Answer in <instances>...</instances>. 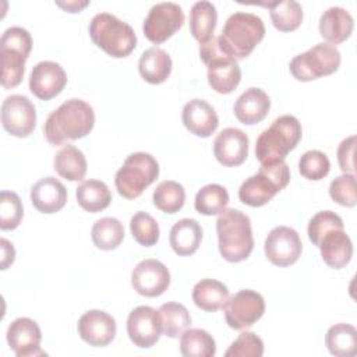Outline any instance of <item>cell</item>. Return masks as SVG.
Segmentation results:
<instances>
[{"label": "cell", "mask_w": 357, "mask_h": 357, "mask_svg": "<svg viewBox=\"0 0 357 357\" xmlns=\"http://www.w3.org/2000/svg\"><path fill=\"white\" fill-rule=\"evenodd\" d=\"M32 50L31 33L22 26H11L0 39L1 85L14 88L21 84L25 73V61Z\"/></svg>", "instance_id": "8992f818"}, {"label": "cell", "mask_w": 357, "mask_h": 357, "mask_svg": "<svg viewBox=\"0 0 357 357\" xmlns=\"http://www.w3.org/2000/svg\"><path fill=\"white\" fill-rule=\"evenodd\" d=\"M184 24L183 8L172 1L156 3L145 17L142 31L145 38L155 43H163L173 36Z\"/></svg>", "instance_id": "8fae6325"}, {"label": "cell", "mask_w": 357, "mask_h": 357, "mask_svg": "<svg viewBox=\"0 0 357 357\" xmlns=\"http://www.w3.org/2000/svg\"><path fill=\"white\" fill-rule=\"evenodd\" d=\"M181 120L191 134L201 138L211 137L219 126L215 109L202 99H192L187 102L181 112Z\"/></svg>", "instance_id": "44dd1931"}, {"label": "cell", "mask_w": 357, "mask_h": 357, "mask_svg": "<svg viewBox=\"0 0 357 357\" xmlns=\"http://www.w3.org/2000/svg\"><path fill=\"white\" fill-rule=\"evenodd\" d=\"M265 36L261 17L252 13L237 11L231 14L218 36L219 45L233 59H245Z\"/></svg>", "instance_id": "277c9868"}, {"label": "cell", "mask_w": 357, "mask_h": 357, "mask_svg": "<svg viewBox=\"0 0 357 357\" xmlns=\"http://www.w3.org/2000/svg\"><path fill=\"white\" fill-rule=\"evenodd\" d=\"M131 284L134 290L144 297H158L167 290L170 272L163 262L148 258L138 262L132 269Z\"/></svg>", "instance_id": "2e32d148"}, {"label": "cell", "mask_w": 357, "mask_h": 357, "mask_svg": "<svg viewBox=\"0 0 357 357\" xmlns=\"http://www.w3.org/2000/svg\"><path fill=\"white\" fill-rule=\"evenodd\" d=\"M264 250L271 264L276 266H290L300 258L303 243L293 227L276 226L268 233Z\"/></svg>", "instance_id": "4fadbf2b"}, {"label": "cell", "mask_w": 357, "mask_h": 357, "mask_svg": "<svg viewBox=\"0 0 357 357\" xmlns=\"http://www.w3.org/2000/svg\"><path fill=\"white\" fill-rule=\"evenodd\" d=\"M318 248L321 250L324 262L332 269L344 268L353 257V243L346 234L344 229L328 231L322 237Z\"/></svg>", "instance_id": "cb8c5ba5"}, {"label": "cell", "mask_w": 357, "mask_h": 357, "mask_svg": "<svg viewBox=\"0 0 357 357\" xmlns=\"http://www.w3.org/2000/svg\"><path fill=\"white\" fill-rule=\"evenodd\" d=\"M131 234L135 241L144 247H152L159 241V225L146 212H137L130 220Z\"/></svg>", "instance_id": "f35d334b"}, {"label": "cell", "mask_w": 357, "mask_h": 357, "mask_svg": "<svg viewBox=\"0 0 357 357\" xmlns=\"http://www.w3.org/2000/svg\"><path fill=\"white\" fill-rule=\"evenodd\" d=\"M325 344L333 356L353 357L357 354V331L350 324H335L325 335Z\"/></svg>", "instance_id": "1f68e13d"}, {"label": "cell", "mask_w": 357, "mask_h": 357, "mask_svg": "<svg viewBox=\"0 0 357 357\" xmlns=\"http://www.w3.org/2000/svg\"><path fill=\"white\" fill-rule=\"evenodd\" d=\"M354 151H356V135L344 138L337 148V162L343 173L354 174Z\"/></svg>", "instance_id": "f6af8a7d"}, {"label": "cell", "mask_w": 357, "mask_h": 357, "mask_svg": "<svg viewBox=\"0 0 357 357\" xmlns=\"http://www.w3.org/2000/svg\"><path fill=\"white\" fill-rule=\"evenodd\" d=\"M159 176V165L151 153L135 152L127 156L114 176L117 192L126 199L138 198Z\"/></svg>", "instance_id": "9c48e42d"}, {"label": "cell", "mask_w": 357, "mask_h": 357, "mask_svg": "<svg viewBox=\"0 0 357 357\" xmlns=\"http://www.w3.org/2000/svg\"><path fill=\"white\" fill-rule=\"evenodd\" d=\"M138 71L146 82L162 84L170 77L172 59L166 50L156 46L149 47L139 57Z\"/></svg>", "instance_id": "4316f807"}, {"label": "cell", "mask_w": 357, "mask_h": 357, "mask_svg": "<svg viewBox=\"0 0 357 357\" xmlns=\"http://www.w3.org/2000/svg\"><path fill=\"white\" fill-rule=\"evenodd\" d=\"M77 202L86 212H100L112 202V192L100 180H85L75 190Z\"/></svg>", "instance_id": "4dcf8cb0"}, {"label": "cell", "mask_w": 357, "mask_h": 357, "mask_svg": "<svg viewBox=\"0 0 357 357\" xmlns=\"http://www.w3.org/2000/svg\"><path fill=\"white\" fill-rule=\"evenodd\" d=\"M66 84V71L59 63L50 60L35 64L29 75V91L42 100L57 96L64 89Z\"/></svg>", "instance_id": "d6986e66"}, {"label": "cell", "mask_w": 357, "mask_h": 357, "mask_svg": "<svg viewBox=\"0 0 357 357\" xmlns=\"http://www.w3.org/2000/svg\"><path fill=\"white\" fill-rule=\"evenodd\" d=\"M92 42L112 57H127L137 46V35L131 25L113 14L99 13L89 22Z\"/></svg>", "instance_id": "5b68a950"}, {"label": "cell", "mask_w": 357, "mask_h": 357, "mask_svg": "<svg viewBox=\"0 0 357 357\" xmlns=\"http://www.w3.org/2000/svg\"><path fill=\"white\" fill-rule=\"evenodd\" d=\"M31 202L42 213H56L67 202V190L56 177H43L32 185Z\"/></svg>", "instance_id": "7402d4cb"}, {"label": "cell", "mask_w": 357, "mask_h": 357, "mask_svg": "<svg viewBox=\"0 0 357 357\" xmlns=\"http://www.w3.org/2000/svg\"><path fill=\"white\" fill-rule=\"evenodd\" d=\"M343 220L342 218L332 212V211H321L318 213H315L308 223V238L314 245H319L322 237L335 229H343Z\"/></svg>", "instance_id": "b9f144b4"}, {"label": "cell", "mask_w": 357, "mask_h": 357, "mask_svg": "<svg viewBox=\"0 0 357 357\" xmlns=\"http://www.w3.org/2000/svg\"><path fill=\"white\" fill-rule=\"evenodd\" d=\"M354 28L351 14L343 7H331L319 18V33L331 45H339L350 38Z\"/></svg>", "instance_id": "d4e9b609"}, {"label": "cell", "mask_w": 357, "mask_h": 357, "mask_svg": "<svg viewBox=\"0 0 357 357\" xmlns=\"http://www.w3.org/2000/svg\"><path fill=\"white\" fill-rule=\"evenodd\" d=\"M194 304L208 312L222 310L229 300V289L219 280L201 279L192 289Z\"/></svg>", "instance_id": "83f0119b"}, {"label": "cell", "mask_w": 357, "mask_h": 357, "mask_svg": "<svg viewBox=\"0 0 357 357\" xmlns=\"http://www.w3.org/2000/svg\"><path fill=\"white\" fill-rule=\"evenodd\" d=\"M202 240V227L195 219L184 218L177 220L170 229L169 243L172 250L180 257L192 255Z\"/></svg>", "instance_id": "484cf974"}, {"label": "cell", "mask_w": 357, "mask_h": 357, "mask_svg": "<svg viewBox=\"0 0 357 357\" xmlns=\"http://www.w3.org/2000/svg\"><path fill=\"white\" fill-rule=\"evenodd\" d=\"M95 124V113L89 103L81 99H68L53 110L43 126L47 142L53 146L63 145L86 137Z\"/></svg>", "instance_id": "6da1fadb"}, {"label": "cell", "mask_w": 357, "mask_h": 357, "mask_svg": "<svg viewBox=\"0 0 357 357\" xmlns=\"http://www.w3.org/2000/svg\"><path fill=\"white\" fill-rule=\"evenodd\" d=\"M271 109V99L268 93L261 88L245 89L234 103L236 119L247 126L262 121Z\"/></svg>", "instance_id": "603a6c76"}, {"label": "cell", "mask_w": 357, "mask_h": 357, "mask_svg": "<svg viewBox=\"0 0 357 357\" xmlns=\"http://www.w3.org/2000/svg\"><path fill=\"white\" fill-rule=\"evenodd\" d=\"M24 216V208L20 197L13 191L0 194V229L14 230L20 226Z\"/></svg>", "instance_id": "60d3db41"}, {"label": "cell", "mask_w": 357, "mask_h": 357, "mask_svg": "<svg viewBox=\"0 0 357 357\" xmlns=\"http://www.w3.org/2000/svg\"><path fill=\"white\" fill-rule=\"evenodd\" d=\"M300 121L290 114H283L264 130L255 142V156L261 165L284 162L286 155L293 151L301 139Z\"/></svg>", "instance_id": "3957f363"}, {"label": "cell", "mask_w": 357, "mask_h": 357, "mask_svg": "<svg viewBox=\"0 0 357 357\" xmlns=\"http://www.w3.org/2000/svg\"><path fill=\"white\" fill-rule=\"evenodd\" d=\"M220 255L229 262H241L254 250V236L250 218L234 208L225 209L216 220Z\"/></svg>", "instance_id": "7a4b0ae2"}, {"label": "cell", "mask_w": 357, "mask_h": 357, "mask_svg": "<svg viewBox=\"0 0 357 357\" xmlns=\"http://www.w3.org/2000/svg\"><path fill=\"white\" fill-rule=\"evenodd\" d=\"M158 311L162 319V331L167 337L176 339L181 336L191 325V315L180 303H165Z\"/></svg>", "instance_id": "d590c367"}, {"label": "cell", "mask_w": 357, "mask_h": 357, "mask_svg": "<svg viewBox=\"0 0 357 357\" xmlns=\"http://www.w3.org/2000/svg\"><path fill=\"white\" fill-rule=\"evenodd\" d=\"M59 7L64 8L68 13H79V10H82L84 7H86L89 4V1H67V3H56Z\"/></svg>", "instance_id": "7dc6e473"}, {"label": "cell", "mask_w": 357, "mask_h": 357, "mask_svg": "<svg viewBox=\"0 0 357 357\" xmlns=\"http://www.w3.org/2000/svg\"><path fill=\"white\" fill-rule=\"evenodd\" d=\"M180 353L184 357H213L216 343L212 335L204 329H187L180 336Z\"/></svg>", "instance_id": "836d02e7"}, {"label": "cell", "mask_w": 357, "mask_h": 357, "mask_svg": "<svg viewBox=\"0 0 357 357\" xmlns=\"http://www.w3.org/2000/svg\"><path fill=\"white\" fill-rule=\"evenodd\" d=\"M1 124L14 137H28L36 126V110L29 98L24 95L7 96L1 103Z\"/></svg>", "instance_id": "5bb4252c"}, {"label": "cell", "mask_w": 357, "mask_h": 357, "mask_svg": "<svg viewBox=\"0 0 357 357\" xmlns=\"http://www.w3.org/2000/svg\"><path fill=\"white\" fill-rule=\"evenodd\" d=\"M153 205L165 213L178 212L185 201L184 187L173 180H165L158 184L152 195Z\"/></svg>", "instance_id": "74e56055"}, {"label": "cell", "mask_w": 357, "mask_h": 357, "mask_svg": "<svg viewBox=\"0 0 357 357\" xmlns=\"http://www.w3.org/2000/svg\"><path fill=\"white\" fill-rule=\"evenodd\" d=\"M340 66V52L335 45L317 43L304 53L297 54L290 61L291 75L301 82L333 74Z\"/></svg>", "instance_id": "30bf717a"}, {"label": "cell", "mask_w": 357, "mask_h": 357, "mask_svg": "<svg viewBox=\"0 0 357 357\" xmlns=\"http://www.w3.org/2000/svg\"><path fill=\"white\" fill-rule=\"evenodd\" d=\"M162 332V319L155 308L139 305L128 314L127 335L137 347H152L159 340Z\"/></svg>", "instance_id": "9a60e30c"}, {"label": "cell", "mask_w": 357, "mask_h": 357, "mask_svg": "<svg viewBox=\"0 0 357 357\" xmlns=\"http://www.w3.org/2000/svg\"><path fill=\"white\" fill-rule=\"evenodd\" d=\"M264 354V342L254 332H241L229 346L226 357H261Z\"/></svg>", "instance_id": "ee69618b"}, {"label": "cell", "mask_w": 357, "mask_h": 357, "mask_svg": "<svg viewBox=\"0 0 357 357\" xmlns=\"http://www.w3.org/2000/svg\"><path fill=\"white\" fill-rule=\"evenodd\" d=\"M79 337L93 347L107 346L116 336L117 325L114 318L102 310H89L78 319Z\"/></svg>", "instance_id": "e0dca14e"}, {"label": "cell", "mask_w": 357, "mask_h": 357, "mask_svg": "<svg viewBox=\"0 0 357 357\" xmlns=\"http://www.w3.org/2000/svg\"><path fill=\"white\" fill-rule=\"evenodd\" d=\"M0 244H1V269L4 271L14 262L15 250H14L13 244L6 238H1Z\"/></svg>", "instance_id": "bcb514c9"}, {"label": "cell", "mask_w": 357, "mask_h": 357, "mask_svg": "<svg viewBox=\"0 0 357 357\" xmlns=\"http://www.w3.org/2000/svg\"><path fill=\"white\" fill-rule=\"evenodd\" d=\"M329 195L336 204L342 206H354L357 202L356 176L350 173H343L342 176L333 178L329 185Z\"/></svg>", "instance_id": "7bdbcfd3"}, {"label": "cell", "mask_w": 357, "mask_h": 357, "mask_svg": "<svg viewBox=\"0 0 357 357\" xmlns=\"http://www.w3.org/2000/svg\"><path fill=\"white\" fill-rule=\"evenodd\" d=\"M201 60L208 67V82L218 93L233 92L241 81V70L236 59L223 52L218 36L199 43Z\"/></svg>", "instance_id": "ba28073f"}, {"label": "cell", "mask_w": 357, "mask_h": 357, "mask_svg": "<svg viewBox=\"0 0 357 357\" xmlns=\"http://www.w3.org/2000/svg\"><path fill=\"white\" fill-rule=\"evenodd\" d=\"M213 155L226 167L243 165L248 156L247 134L234 127L222 130L213 141Z\"/></svg>", "instance_id": "ffe728a7"}, {"label": "cell", "mask_w": 357, "mask_h": 357, "mask_svg": "<svg viewBox=\"0 0 357 357\" xmlns=\"http://www.w3.org/2000/svg\"><path fill=\"white\" fill-rule=\"evenodd\" d=\"M218 22L216 7L206 0L192 4L190 11V32L199 43L209 40L213 36Z\"/></svg>", "instance_id": "f546056e"}, {"label": "cell", "mask_w": 357, "mask_h": 357, "mask_svg": "<svg viewBox=\"0 0 357 357\" xmlns=\"http://www.w3.org/2000/svg\"><path fill=\"white\" fill-rule=\"evenodd\" d=\"M273 26L280 32L296 31L303 22V8L294 0L268 3Z\"/></svg>", "instance_id": "e575fe53"}, {"label": "cell", "mask_w": 357, "mask_h": 357, "mask_svg": "<svg viewBox=\"0 0 357 357\" xmlns=\"http://www.w3.org/2000/svg\"><path fill=\"white\" fill-rule=\"evenodd\" d=\"M42 332L39 325L26 317L14 319L7 329V343L17 357L43 356L40 349Z\"/></svg>", "instance_id": "ac0fdd59"}, {"label": "cell", "mask_w": 357, "mask_h": 357, "mask_svg": "<svg viewBox=\"0 0 357 357\" xmlns=\"http://www.w3.org/2000/svg\"><path fill=\"white\" fill-rule=\"evenodd\" d=\"M331 170V162L328 156L317 149L307 151L301 155L298 160V172L300 174L312 181L322 180L324 177L328 176Z\"/></svg>", "instance_id": "ab89813d"}, {"label": "cell", "mask_w": 357, "mask_h": 357, "mask_svg": "<svg viewBox=\"0 0 357 357\" xmlns=\"http://www.w3.org/2000/svg\"><path fill=\"white\" fill-rule=\"evenodd\" d=\"M225 319L231 329L241 331L252 326L265 312L264 297L250 289L234 293L225 304Z\"/></svg>", "instance_id": "7c38bea8"}, {"label": "cell", "mask_w": 357, "mask_h": 357, "mask_svg": "<svg viewBox=\"0 0 357 357\" xmlns=\"http://www.w3.org/2000/svg\"><path fill=\"white\" fill-rule=\"evenodd\" d=\"M290 181V170L286 162L261 165L259 170L248 177L238 188V199L252 208L264 206Z\"/></svg>", "instance_id": "52a82bcc"}, {"label": "cell", "mask_w": 357, "mask_h": 357, "mask_svg": "<svg viewBox=\"0 0 357 357\" xmlns=\"http://www.w3.org/2000/svg\"><path fill=\"white\" fill-rule=\"evenodd\" d=\"M53 166L60 177L68 181H81L86 174L88 165L82 151L67 144L54 155Z\"/></svg>", "instance_id": "f1b7e54d"}, {"label": "cell", "mask_w": 357, "mask_h": 357, "mask_svg": "<svg viewBox=\"0 0 357 357\" xmlns=\"http://www.w3.org/2000/svg\"><path fill=\"white\" fill-rule=\"evenodd\" d=\"M229 204V192L220 184L204 185L195 195V211L205 216L219 215Z\"/></svg>", "instance_id": "8d00e7d4"}, {"label": "cell", "mask_w": 357, "mask_h": 357, "mask_svg": "<svg viewBox=\"0 0 357 357\" xmlns=\"http://www.w3.org/2000/svg\"><path fill=\"white\" fill-rule=\"evenodd\" d=\"M93 244L103 251L117 248L124 238V226L116 218H102L96 220L91 230Z\"/></svg>", "instance_id": "d6a6232c"}]
</instances>
